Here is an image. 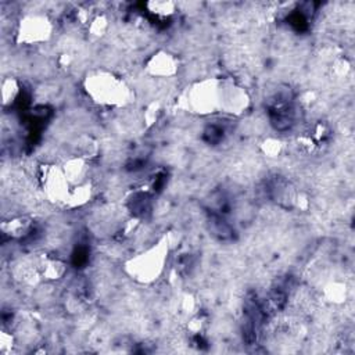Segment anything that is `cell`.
I'll list each match as a JSON object with an SVG mask.
<instances>
[{
    "label": "cell",
    "mask_w": 355,
    "mask_h": 355,
    "mask_svg": "<svg viewBox=\"0 0 355 355\" xmlns=\"http://www.w3.org/2000/svg\"><path fill=\"white\" fill-rule=\"evenodd\" d=\"M86 87L94 100L104 104H121L128 96V90L123 83L112 75L104 72L90 76Z\"/></svg>",
    "instance_id": "obj_1"
},
{
    "label": "cell",
    "mask_w": 355,
    "mask_h": 355,
    "mask_svg": "<svg viewBox=\"0 0 355 355\" xmlns=\"http://www.w3.org/2000/svg\"><path fill=\"white\" fill-rule=\"evenodd\" d=\"M166 252L168 245L165 247V241L158 243L157 247L140 254L130 261V263L128 265L130 275L137 276V279L141 282L154 280L162 269Z\"/></svg>",
    "instance_id": "obj_2"
},
{
    "label": "cell",
    "mask_w": 355,
    "mask_h": 355,
    "mask_svg": "<svg viewBox=\"0 0 355 355\" xmlns=\"http://www.w3.org/2000/svg\"><path fill=\"white\" fill-rule=\"evenodd\" d=\"M50 33V25L43 17H28L19 28V37L26 43L44 40Z\"/></svg>",
    "instance_id": "obj_3"
},
{
    "label": "cell",
    "mask_w": 355,
    "mask_h": 355,
    "mask_svg": "<svg viewBox=\"0 0 355 355\" xmlns=\"http://www.w3.org/2000/svg\"><path fill=\"white\" fill-rule=\"evenodd\" d=\"M148 69L153 75L169 76L176 71V65H175V61L171 55L157 54L151 58V61L148 64Z\"/></svg>",
    "instance_id": "obj_4"
},
{
    "label": "cell",
    "mask_w": 355,
    "mask_h": 355,
    "mask_svg": "<svg viewBox=\"0 0 355 355\" xmlns=\"http://www.w3.org/2000/svg\"><path fill=\"white\" fill-rule=\"evenodd\" d=\"M150 7H153V11L158 15H169L173 12V4L172 3H166V1H153L148 3Z\"/></svg>",
    "instance_id": "obj_5"
}]
</instances>
